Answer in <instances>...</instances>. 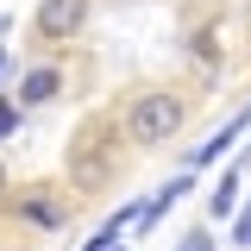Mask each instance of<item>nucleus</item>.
<instances>
[{
  "instance_id": "f257e3e1",
  "label": "nucleus",
  "mask_w": 251,
  "mask_h": 251,
  "mask_svg": "<svg viewBox=\"0 0 251 251\" xmlns=\"http://www.w3.org/2000/svg\"><path fill=\"white\" fill-rule=\"evenodd\" d=\"M120 163H126V138H113V126L107 120L82 126V132L69 138V201L100 195V188L120 176Z\"/></svg>"
},
{
  "instance_id": "f03ea898",
  "label": "nucleus",
  "mask_w": 251,
  "mask_h": 251,
  "mask_svg": "<svg viewBox=\"0 0 251 251\" xmlns=\"http://www.w3.org/2000/svg\"><path fill=\"white\" fill-rule=\"evenodd\" d=\"M182 126H188V100L176 88H138L132 100H126V113H120V132L132 138V151L170 145Z\"/></svg>"
},
{
  "instance_id": "7ed1b4c3",
  "label": "nucleus",
  "mask_w": 251,
  "mask_h": 251,
  "mask_svg": "<svg viewBox=\"0 0 251 251\" xmlns=\"http://www.w3.org/2000/svg\"><path fill=\"white\" fill-rule=\"evenodd\" d=\"M6 207H13V220L31 226V232H63L75 201H69V188H57V182H25L19 195H6Z\"/></svg>"
},
{
  "instance_id": "20e7f679",
  "label": "nucleus",
  "mask_w": 251,
  "mask_h": 251,
  "mask_svg": "<svg viewBox=\"0 0 251 251\" xmlns=\"http://www.w3.org/2000/svg\"><path fill=\"white\" fill-rule=\"evenodd\" d=\"M88 19H94V0H38L31 38L50 44V50H63V44H75V38L88 31Z\"/></svg>"
},
{
  "instance_id": "39448f33",
  "label": "nucleus",
  "mask_w": 251,
  "mask_h": 251,
  "mask_svg": "<svg viewBox=\"0 0 251 251\" xmlns=\"http://www.w3.org/2000/svg\"><path fill=\"white\" fill-rule=\"evenodd\" d=\"M63 88H69V69H63V63H31V69H19V82H13L6 100H13L19 120H25V113H38V107H50Z\"/></svg>"
},
{
  "instance_id": "423d86ee",
  "label": "nucleus",
  "mask_w": 251,
  "mask_h": 251,
  "mask_svg": "<svg viewBox=\"0 0 251 251\" xmlns=\"http://www.w3.org/2000/svg\"><path fill=\"white\" fill-rule=\"evenodd\" d=\"M245 132H251V100H245V107H239V113H232V120H226V126H220L214 138H201V145L188 151V176H195L201 163H214V157H226V151H232V145H239V138H245Z\"/></svg>"
},
{
  "instance_id": "0eeeda50",
  "label": "nucleus",
  "mask_w": 251,
  "mask_h": 251,
  "mask_svg": "<svg viewBox=\"0 0 251 251\" xmlns=\"http://www.w3.org/2000/svg\"><path fill=\"white\" fill-rule=\"evenodd\" d=\"M188 188H195V176H188V170H176V176H170V182H163V188H157V195H151V201L138 207V220H132V226H138V232H151V226H157V220H163V214H170L176 201H182Z\"/></svg>"
},
{
  "instance_id": "6e6552de",
  "label": "nucleus",
  "mask_w": 251,
  "mask_h": 251,
  "mask_svg": "<svg viewBox=\"0 0 251 251\" xmlns=\"http://www.w3.org/2000/svg\"><path fill=\"white\" fill-rule=\"evenodd\" d=\"M226 214H239V170L226 163V176L214 182V195H207V220H226Z\"/></svg>"
},
{
  "instance_id": "1a4fd4ad",
  "label": "nucleus",
  "mask_w": 251,
  "mask_h": 251,
  "mask_svg": "<svg viewBox=\"0 0 251 251\" xmlns=\"http://www.w3.org/2000/svg\"><path fill=\"white\" fill-rule=\"evenodd\" d=\"M188 50H195V63H201V69L214 75V69H220V25H201V31H195V44H188Z\"/></svg>"
},
{
  "instance_id": "9d476101",
  "label": "nucleus",
  "mask_w": 251,
  "mask_h": 251,
  "mask_svg": "<svg viewBox=\"0 0 251 251\" xmlns=\"http://www.w3.org/2000/svg\"><path fill=\"white\" fill-rule=\"evenodd\" d=\"M176 251H220V239L207 232V226H188L182 239H176Z\"/></svg>"
},
{
  "instance_id": "9b49d317",
  "label": "nucleus",
  "mask_w": 251,
  "mask_h": 251,
  "mask_svg": "<svg viewBox=\"0 0 251 251\" xmlns=\"http://www.w3.org/2000/svg\"><path fill=\"white\" fill-rule=\"evenodd\" d=\"M19 107H13V100H6V94H0V145H6V138H13V132H19Z\"/></svg>"
},
{
  "instance_id": "f8f14e48",
  "label": "nucleus",
  "mask_w": 251,
  "mask_h": 251,
  "mask_svg": "<svg viewBox=\"0 0 251 251\" xmlns=\"http://www.w3.org/2000/svg\"><path fill=\"white\" fill-rule=\"evenodd\" d=\"M226 245H245V251H251V207H245L239 220H232V232H226Z\"/></svg>"
},
{
  "instance_id": "ddd939ff",
  "label": "nucleus",
  "mask_w": 251,
  "mask_h": 251,
  "mask_svg": "<svg viewBox=\"0 0 251 251\" xmlns=\"http://www.w3.org/2000/svg\"><path fill=\"white\" fill-rule=\"evenodd\" d=\"M6 195H13V176H6V163H0V207H6Z\"/></svg>"
},
{
  "instance_id": "4468645a",
  "label": "nucleus",
  "mask_w": 251,
  "mask_h": 251,
  "mask_svg": "<svg viewBox=\"0 0 251 251\" xmlns=\"http://www.w3.org/2000/svg\"><path fill=\"white\" fill-rule=\"evenodd\" d=\"M6 75H13V57H0V82H6Z\"/></svg>"
},
{
  "instance_id": "2eb2a0df",
  "label": "nucleus",
  "mask_w": 251,
  "mask_h": 251,
  "mask_svg": "<svg viewBox=\"0 0 251 251\" xmlns=\"http://www.w3.org/2000/svg\"><path fill=\"white\" fill-rule=\"evenodd\" d=\"M113 251H126V245H113Z\"/></svg>"
}]
</instances>
